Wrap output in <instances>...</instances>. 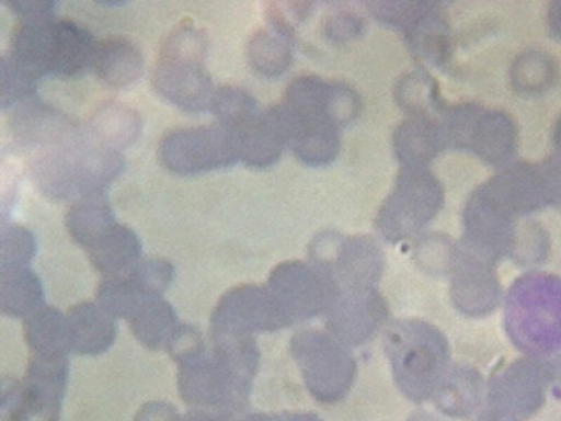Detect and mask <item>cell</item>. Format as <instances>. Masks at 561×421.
Masks as SVG:
<instances>
[{"label": "cell", "mask_w": 561, "mask_h": 421, "mask_svg": "<svg viewBox=\"0 0 561 421\" xmlns=\"http://www.w3.org/2000/svg\"><path fill=\"white\" fill-rule=\"evenodd\" d=\"M123 168L121 155L72 132L45 152L34 173L42 192L59 201H80L106 193Z\"/></svg>", "instance_id": "cell-1"}, {"label": "cell", "mask_w": 561, "mask_h": 421, "mask_svg": "<svg viewBox=\"0 0 561 421\" xmlns=\"http://www.w3.org/2000/svg\"><path fill=\"white\" fill-rule=\"evenodd\" d=\"M394 382L411 401L435 396L444 382L449 351L444 335L420 320L394 322L386 337Z\"/></svg>", "instance_id": "cell-2"}, {"label": "cell", "mask_w": 561, "mask_h": 421, "mask_svg": "<svg viewBox=\"0 0 561 421\" xmlns=\"http://www.w3.org/2000/svg\"><path fill=\"white\" fill-rule=\"evenodd\" d=\"M443 204V186L427 168H402L379 210L377 229L386 241L402 242L423 230Z\"/></svg>", "instance_id": "cell-3"}, {"label": "cell", "mask_w": 561, "mask_h": 421, "mask_svg": "<svg viewBox=\"0 0 561 421\" xmlns=\"http://www.w3.org/2000/svg\"><path fill=\"white\" fill-rule=\"evenodd\" d=\"M508 326L516 342L534 353L561 345V283L546 276L527 277L513 289Z\"/></svg>", "instance_id": "cell-4"}, {"label": "cell", "mask_w": 561, "mask_h": 421, "mask_svg": "<svg viewBox=\"0 0 561 421\" xmlns=\"http://www.w3.org/2000/svg\"><path fill=\"white\" fill-rule=\"evenodd\" d=\"M161 163L178 175H197L242 161V136L220 124L175 129L159 147Z\"/></svg>", "instance_id": "cell-5"}, {"label": "cell", "mask_w": 561, "mask_h": 421, "mask_svg": "<svg viewBox=\"0 0 561 421\" xmlns=\"http://www.w3.org/2000/svg\"><path fill=\"white\" fill-rule=\"evenodd\" d=\"M312 264L330 277L336 296L376 289L385 258L376 241L367 237L345 238L335 231L320 232L309 251Z\"/></svg>", "instance_id": "cell-6"}, {"label": "cell", "mask_w": 561, "mask_h": 421, "mask_svg": "<svg viewBox=\"0 0 561 421\" xmlns=\"http://www.w3.org/2000/svg\"><path fill=\"white\" fill-rule=\"evenodd\" d=\"M291 352L313 398L335 403L346 397L355 380L356 362L344 343L332 334L304 331L293 339Z\"/></svg>", "instance_id": "cell-7"}, {"label": "cell", "mask_w": 561, "mask_h": 421, "mask_svg": "<svg viewBox=\"0 0 561 421\" xmlns=\"http://www.w3.org/2000/svg\"><path fill=\"white\" fill-rule=\"evenodd\" d=\"M68 374V357L32 355L23 382L3 385V416L9 421H59Z\"/></svg>", "instance_id": "cell-8"}, {"label": "cell", "mask_w": 561, "mask_h": 421, "mask_svg": "<svg viewBox=\"0 0 561 421\" xmlns=\"http://www.w3.org/2000/svg\"><path fill=\"white\" fill-rule=\"evenodd\" d=\"M178 365V388L184 402L233 416L245 407L252 386L233 376L211 351Z\"/></svg>", "instance_id": "cell-9"}, {"label": "cell", "mask_w": 561, "mask_h": 421, "mask_svg": "<svg viewBox=\"0 0 561 421\" xmlns=\"http://www.w3.org/2000/svg\"><path fill=\"white\" fill-rule=\"evenodd\" d=\"M294 323L267 287L241 286L226 293L211 315V333L253 337Z\"/></svg>", "instance_id": "cell-10"}, {"label": "cell", "mask_w": 561, "mask_h": 421, "mask_svg": "<svg viewBox=\"0 0 561 421\" xmlns=\"http://www.w3.org/2000/svg\"><path fill=\"white\" fill-rule=\"evenodd\" d=\"M267 288L294 322L329 311L336 298L329 276L313 264L298 261L277 265Z\"/></svg>", "instance_id": "cell-11"}, {"label": "cell", "mask_w": 561, "mask_h": 421, "mask_svg": "<svg viewBox=\"0 0 561 421\" xmlns=\"http://www.w3.org/2000/svg\"><path fill=\"white\" fill-rule=\"evenodd\" d=\"M325 314L333 337L345 345H359L379 331L389 310L377 288L340 294Z\"/></svg>", "instance_id": "cell-12"}, {"label": "cell", "mask_w": 561, "mask_h": 421, "mask_svg": "<svg viewBox=\"0 0 561 421\" xmlns=\"http://www.w3.org/2000/svg\"><path fill=\"white\" fill-rule=\"evenodd\" d=\"M451 295L465 314L491 310L497 298V286L491 274L490 257L462 243L454 254Z\"/></svg>", "instance_id": "cell-13"}, {"label": "cell", "mask_w": 561, "mask_h": 421, "mask_svg": "<svg viewBox=\"0 0 561 421\" xmlns=\"http://www.w3.org/2000/svg\"><path fill=\"white\" fill-rule=\"evenodd\" d=\"M152 84L161 98L191 113L209 110L216 90L204 65L183 62L158 61Z\"/></svg>", "instance_id": "cell-14"}, {"label": "cell", "mask_w": 561, "mask_h": 421, "mask_svg": "<svg viewBox=\"0 0 561 421\" xmlns=\"http://www.w3.org/2000/svg\"><path fill=\"white\" fill-rule=\"evenodd\" d=\"M291 136L293 121L284 104L263 112L242 135V161L251 169L271 168L290 147Z\"/></svg>", "instance_id": "cell-15"}, {"label": "cell", "mask_w": 561, "mask_h": 421, "mask_svg": "<svg viewBox=\"0 0 561 421\" xmlns=\"http://www.w3.org/2000/svg\"><path fill=\"white\" fill-rule=\"evenodd\" d=\"M401 32L416 58L435 67L448 64L451 54L449 26L437 4L415 2Z\"/></svg>", "instance_id": "cell-16"}, {"label": "cell", "mask_w": 561, "mask_h": 421, "mask_svg": "<svg viewBox=\"0 0 561 421\" xmlns=\"http://www.w3.org/2000/svg\"><path fill=\"white\" fill-rule=\"evenodd\" d=\"M71 351L96 356L107 352L117 335L116 319L99 304L82 303L67 315Z\"/></svg>", "instance_id": "cell-17"}, {"label": "cell", "mask_w": 561, "mask_h": 421, "mask_svg": "<svg viewBox=\"0 0 561 421\" xmlns=\"http://www.w3.org/2000/svg\"><path fill=\"white\" fill-rule=\"evenodd\" d=\"M289 114L293 121L290 148L297 159L310 168L332 164L341 150V129L324 118H304Z\"/></svg>", "instance_id": "cell-18"}, {"label": "cell", "mask_w": 561, "mask_h": 421, "mask_svg": "<svg viewBox=\"0 0 561 421\" xmlns=\"http://www.w3.org/2000/svg\"><path fill=\"white\" fill-rule=\"evenodd\" d=\"M393 151L402 168H427L446 146L442 124L432 117H410L392 138Z\"/></svg>", "instance_id": "cell-19"}, {"label": "cell", "mask_w": 561, "mask_h": 421, "mask_svg": "<svg viewBox=\"0 0 561 421\" xmlns=\"http://www.w3.org/2000/svg\"><path fill=\"white\" fill-rule=\"evenodd\" d=\"M93 70L112 88H126L142 77L145 58L138 46L122 36L108 37L99 43Z\"/></svg>", "instance_id": "cell-20"}, {"label": "cell", "mask_w": 561, "mask_h": 421, "mask_svg": "<svg viewBox=\"0 0 561 421\" xmlns=\"http://www.w3.org/2000/svg\"><path fill=\"white\" fill-rule=\"evenodd\" d=\"M23 332L34 356L64 359L71 351L67 316L55 307L43 305L24 318Z\"/></svg>", "instance_id": "cell-21"}, {"label": "cell", "mask_w": 561, "mask_h": 421, "mask_svg": "<svg viewBox=\"0 0 561 421\" xmlns=\"http://www.w3.org/2000/svg\"><path fill=\"white\" fill-rule=\"evenodd\" d=\"M93 268L105 276L126 274L140 261L142 244L126 225H113L88 251Z\"/></svg>", "instance_id": "cell-22"}, {"label": "cell", "mask_w": 561, "mask_h": 421, "mask_svg": "<svg viewBox=\"0 0 561 421\" xmlns=\"http://www.w3.org/2000/svg\"><path fill=\"white\" fill-rule=\"evenodd\" d=\"M127 321L137 341L151 351L165 350L179 325L173 307L161 296L145 297Z\"/></svg>", "instance_id": "cell-23"}, {"label": "cell", "mask_w": 561, "mask_h": 421, "mask_svg": "<svg viewBox=\"0 0 561 421\" xmlns=\"http://www.w3.org/2000/svg\"><path fill=\"white\" fill-rule=\"evenodd\" d=\"M140 118L131 109L106 104L90 120L88 136L101 147L119 153L136 143Z\"/></svg>", "instance_id": "cell-24"}, {"label": "cell", "mask_w": 561, "mask_h": 421, "mask_svg": "<svg viewBox=\"0 0 561 421\" xmlns=\"http://www.w3.org/2000/svg\"><path fill=\"white\" fill-rule=\"evenodd\" d=\"M58 48L55 77L75 78L92 69L99 43L79 24L58 20Z\"/></svg>", "instance_id": "cell-25"}, {"label": "cell", "mask_w": 561, "mask_h": 421, "mask_svg": "<svg viewBox=\"0 0 561 421\" xmlns=\"http://www.w3.org/2000/svg\"><path fill=\"white\" fill-rule=\"evenodd\" d=\"M115 224L114 213L106 193L78 201L66 217L70 237L85 251Z\"/></svg>", "instance_id": "cell-26"}, {"label": "cell", "mask_w": 561, "mask_h": 421, "mask_svg": "<svg viewBox=\"0 0 561 421\" xmlns=\"http://www.w3.org/2000/svg\"><path fill=\"white\" fill-rule=\"evenodd\" d=\"M39 277L30 266L2 269L0 307L10 317L26 318L43 306Z\"/></svg>", "instance_id": "cell-27"}, {"label": "cell", "mask_w": 561, "mask_h": 421, "mask_svg": "<svg viewBox=\"0 0 561 421\" xmlns=\"http://www.w3.org/2000/svg\"><path fill=\"white\" fill-rule=\"evenodd\" d=\"M209 111L218 124L240 134L248 132L261 117L259 102L247 90L236 86L217 88Z\"/></svg>", "instance_id": "cell-28"}, {"label": "cell", "mask_w": 561, "mask_h": 421, "mask_svg": "<svg viewBox=\"0 0 561 421\" xmlns=\"http://www.w3.org/2000/svg\"><path fill=\"white\" fill-rule=\"evenodd\" d=\"M248 60L265 78L283 76L293 64V39L272 27L257 31L248 43Z\"/></svg>", "instance_id": "cell-29"}, {"label": "cell", "mask_w": 561, "mask_h": 421, "mask_svg": "<svg viewBox=\"0 0 561 421\" xmlns=\"http://www.w3.org/2000/svg\"><path fill=\"white\" fill-rule=\"evenodd\" d=\"M394 96L410 117H432V112L440 107L437 83L424 70L404 75L397 83Z\"/></svg>", "instance_id": "cell-30"}, {"label": "cell", "mask_w": 561, "mask_h": 421, "mask_svg": "<svg viewBox=\"0 0 561 421\" xmlns=\"http://www.w3.org/2000/svg\"><path fill=\"white\" fill-rule=\"evenodd\" d=\"M208 49L207 34L194 23L184 21L164 38L158 61L204 65Z\"/></svg>", "instance_id": "cell-31"}, {"label": "cell", "mask_w": 561, "mask_h": 421, "mask_svg": "<svg viewBox=\"0 0 561 421\" xmlns=\"http://www.w3.org/2000/svg\"><path fill=\"white\" fill-rule=\"evenodd\" d=\"M438 408L450 416H465L471 412L478 398V380L469 368H457L443 382L435 395Z\"/></svg>", "instance_id": "cell-32"}, {"label": "cell", "mask_w": 561, "mask_h": 421, "mask_svg": "<svg viewBox=\"0 0 561 421\" xmlns=\"http://www.w3.org/2000/svg\"><path fill=\"white\" fill-rule=\"evenodd\" d=\"M173 265L163 259L140 260L125 275L140 296H163L174 280Z\"/></svg>", "instance_id": "cell-33"}, {"label": "cell", "mask_w": 561, "mask_h": 421, "mask_svg": "<svg viewBox=\"0 0 561 421\" xmlns=\"http://www.w3.org/2000/svg\"><path fill=\"white\" fill-rule=\"evenodd\" d=\"M98 304L111 316L127 318L145 297L140 296L130 285L125 274L105 276L98 294Z\"/></svg>", "instance_id": "cell-34"}, {"label": "cell", "mask_w": 561, "mask_h": 421, "mask_svg": "<svg viewBox=\"0 0 561 421\" xmlns=\"http://www.w3.org/2000/svg\"><path fill=\"white\" fill-rule=\"evenodd\" d=\"M2 75V107L9 109L33 98L37 78L15 61L11 56L0 64Z\"/></svg>", "instance_id": "cell-35"}, {"label": "cell", "mask_w": 561, "mask_h": 421, "mask_svg": "<svg viewBox=\"0 0 561 421\" xmlns=\"http://www.w3.org/2000/svg\"><path fill=\"white\" fill-rule=\"evenodd\" d=\"M363 109L357 91L341 81H329L327 93V117L339 129L354 123Z\"/></svg>", "instance_id": "cell-36"}, {"label": "cell", "mask_w": 561, "mask_h": 421, "mask_svg": "<svg viewBox=\"0 0 561 421\" xmlns=\"http://www.w3.org/2000/svg\"><path fill=\"white\" fill-rule=\"evenodd\" d=\"M36 241L33 234L23 226H8L2 232L0 260L2 269L25 268L36 254Z\"/></svg>", "instance_id": "cell-37"}, {"label": "cell", "mask_w": 561, "mask_h": 421, "mask_svg": "<svg viewBox=\"0 0 561 421\" xmlns=\"http://www.w3.org/2000/svg\"><path fill=\"white\" fill-rule=\"evenodd\" d=\"M553 75L551 61L541 55H530L516 66L513 81L525 92H536L549 86Z\"/></svg>", "instance_id": "cell-38"}, {"label": "cell", "mask_w": 561, "mask_h": 421, "mask_svg": "<svg viewBox=\"0 0 561 421\" xmlns=\"http://www.w3.org/2000/svg\"><path fill=\"white\" fill-rule=\"evenodd\" d=\"M365 21L356 13L339 11L325 19L323 32L334 43L345 44L356 41L365 33Z\"/></svg>", "instance_id": "cell-39"}, {"label": "cell", "mask_w": 561, "mask_h": 421, "mask_svg": "<svg viewBox=\"0 0 561 421\" xmlns=\"http://www.w3.org/2000/svg\"><path fill=\"white\" fill-rule=\"evenodd\" d=\"M165 350L179 364L204 352L206 349L202 333L196 327L179 323Z\"/></svg>", "instance_id": "cell-40"}, {"label": "cell", "mask_w": 561, "mask_h": 421, "mask_svg": "<svg viewBox=\"0 0 561 421\" xmlns=\"http://www.w3.org/2000/svg\"><path fill=\"white\" fill-rule=\"evenodd\" d=\"M21 21H41L55 18L57 2L54 0H14L7 3Z\"/></svg>", "instance_id": "cell-41"}, {"label": "cell", "mask_w": 561, "mask_h": 421, "mask_svg": "<svg viewBox=\"0 0 561 421\" xmlns=\"http://www.w3.org/2000/svg\"><path fill=\"white\" fill-rule=\"evenodd\" d=\"M180 417L171 405L154 401L140 408L134 421H179Z\"/></svg>", "instance_id": "cell-42"}, {"label": "cell", "mask_w": 561, "mask_h": 421, "mask_svg": "<svg viewBox=\"0 0 561 421\" xmlns=\"http://www.w3.org/2000/svg\"><path fill=\"white\" fill-rule=\"evenodd\" d=\"M549 25L552 35L561 39V2L552 5L549 15Z\"/></svg>", "instance_id": "cell-43"}, {"label": "cell", "mask_w": 561, "mask_h": 421, "mask_svg": "<svg viewBox=\"0 0 561 421\" xmlns=\"http://www.w3.org/2000/svg\"><path fill=\"white\" fill-rule=\"evenodd\" d=\"M278 421H322L320 417L310 412L278 413Z\"/></svg>", "instance_id": "cell-44"}, {"label": "cell", "mask_w": 561, "mask_h": 421, "mask_svg": "<svg viewBox=\"0 0 561 421\" xmlns=\"http://www.w3.org/2000/svg\"><path fill=\"white\" fill-rule=\"evenodd\" d=\"M237 421H278V416L266 413H252L243 418L237 419Z\"/></svg>", "instance_id": "cell-45"}, {"label": "cell", "mask_w": 561, "mask_h": 421, "mask_svg": "<svg viewBox=\"0 0 561 421\" xmlns=\"http://www.w3.org/2000/svg\"><path fill=\"white\" fill-rule=\"evenodd\" d=\"M409 421H439L435 417L426 412H416Z\"/></svg>", "instance_id": "cell-46"}, {"label": "cell", "mask_w": 561, "mask_h": 421, "mask_svg": "<svg viewBox=\"0 0 561 421\" xmlns=\"http://www.w3.org/2000/svg\"><path fill=\"white\" fill-rule=\"evenodd\" d=\"M557 144L561 148V122H560L558 130H557Z\"/></svg>", "instance_id": "cell-47"}]
</instances>
